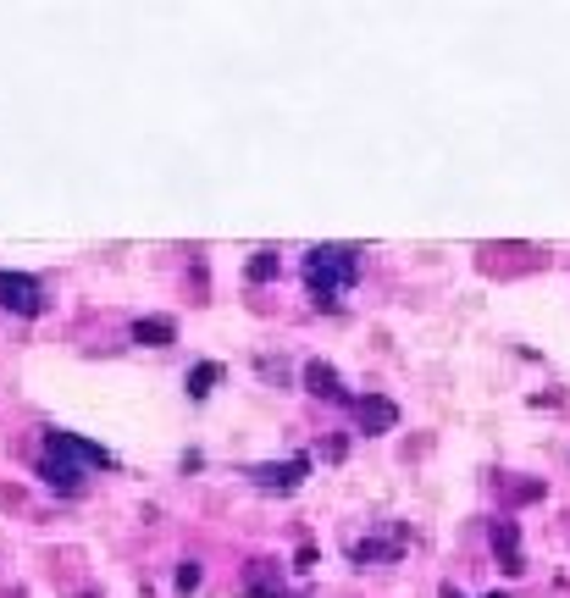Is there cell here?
<instances>
[{
	"instance_id": "cell-1",
	"label": "cell",
	"mask_w": 570,
	"mask_h": 598,
	"mask_svg": "<svg viewBox=\"0 0 570 598\" xmlns=\"http://www.w3.org/2000/svg\"><path fill=\"white\" fill-rule=\"evenodd\" d=\"M355 277H360V250H349V244H321L305 261V283L316 294V305H327V311H338V294H349Z\"/></svg>"
},
{
	"instance_id": "cell-2",
	"label": "cell",
	"mask_w": 570,
	"mask_h": 598,
	"mask_svg": "<svg viewBox=\"0 0 570 598\" xmlns=\"http://www.w3.org/2000/svg\"><path fill=\"white\" fill-rule=\"evenodd\" d=\"M45 455L67 460V466H78V471H84V466H100V471H106V466H111V449L78 438V432H45Z\"/></svg>"
},
{
	"instance_id": "cell-3",
	"label": "cell",
	"mask_w": 570,
	"mask_h": 598,
	"mask_svg": "<svg viewBox=\"0 0 570 598\" xmlns=\"http://www.w3.org/2000/svg\"><path fill=\"white\" fill-rule=\"evenodd\" d=\"M0 305H6L12 316H39V311H45V294H39L34 277H23V272H0Z\"/></svg>"
},
{
	"instance_id": "cell-4",
	"label": "cell",
	"mask_w": 570,
	"mask_h": 598,
	"mask_svg": "<svg viewBox=\"0 0 570 598\" xmlns=\"http://www.w3.org/2000/svg\"><path fill=\"white\" fill-rule=\"evenodd\" d=\"M250 477H255V488H261V493H294L299 482L310 477V460L294 455V460H283V466H255Z\"/></svg>"
},
{
	"instance_id": "cell-5",
	"label": "cell",
	"mask_w": 570,
	"mask_h": 598,
	"mask_svg": "<svg viewBox=\"0 0 570 598\" xmlns=\"http://www.w3.org/2000/svg\"><path fill=\"white\" fill-rule=\"evenodd\" d=\"M355 416H360V427H366V432H393V427H399V405H393L388 394H366L355 405Z\"/></svg>"
},
{
	"instance_id": "cell-6",
	"label": "cell",
	"mask_w": 570,
	"mask_h": 598,
	"mask_svg": "<svg viewBox=\"0 0 570 598\" xmlns=\"http://www.w3.org/2000/svg\"><path fill=\"white\" fill-rule=\"evenodd\" d=\"M493 554L504 560V571H510V576L526 571V560H521V527H515V521H493Z\"/></svg>"
},
{
	"instance_id": "cell-7",
	"label": "cell",
	"mask_w": 570,
	"mask_h": 598,
	"mask_svg": "<svg viewBox=\"0 0 570 598\" xmlns=\"http://www.w3.org/2000/svg\"><path fill=\"white\" fill-rule=\"evenodd\" d=\"M399 549H404V527L393 521L382 538H366V543H355V560L366 565V560H399Z\"/></svg>"
},
{
	"instance_id": "cell-8",
	"label": "cell",
	"mask_w": 570,
	"mask_h": 598,
	"mask_svg": "<svg viewBox=\"0 0 570 598\" xmlns=\"http://www.w3.org/2000/svg\"><path fill=\"white\" fill-rule=\"evenodd\" d=\"M172 338H178V327H172L167 316H139V322H133V344L161 349V344H172Z\"/></svg>"
},
{
	"instance_id": "cell-9",
	"label": "cell",
	"mask_w": 570,
	"mask_h": 598,
	"mask_svg": "<svg viewBox=\"0 0 570 598\" xmlns=\"http://www.w3.org/2000/svg\"><path fill=\"white\" fill-rule=\"evenodd\" d=\"M305 388H310L316 399H344V388H338V371L327 366V360H310V366H305Z\"/></svg>"
},
{
	"instance_id": "cell-10",
	"label": "cell",
	"mask_w": 570,
	"mask_h": 598,
	"mask_svg": "<svg viewBox=\"0 0 570 598\" xmlns=\"http://www.w3.org/2000/svg\"><path fill=\"white\" fill-rule=\"evenodd\" d=\"M250 598H288L283 593V576H277L272 560H255L250 565Z\"/></svg>"
},
{
	"instance_id": "cell-11",
	"label": "cell",
	"mask_w": 570,
	"mask_h": 598,
	"mask_svg": "<svg viewBox=\"0 0 570 598\" xmlns=\"http://www.w3.org/2000/svg\"><path fill=\"white\" fill-rule=\"evenodd\" d=\"M45 482L56 493H78V488H84V471L67 466V460H56V455H45Z\"/></svg>"
},
{
	"instance_id": "cell-12",
	"label": "cell",
	"mask_w": 570,
	"mask_h": 598,
	"mask_svg": "<svg viewBox=\"0 0 570 598\" xmlns=\"http://www.w3.org/2000/svg\"><path fill=\"white\" fill-rule=\"evenodd\" d=\"M216 383H222V366H216V360H200V366L189 371V399H205Z\"/></svg>"
},
{
	"instance_id": "cell-13",
	"label": "cell",
	"mask_w": 570,
	"mask_h": 598,
	"mask_svg": "<svg viewBox=\"0 0 570 598\" xmlns=\"http://www.w3.org/2000/svg\"><path fill=\"white\" fill-rule=\"evenodd\" d=\"M266 277H277V255H272V250H261V255L250 261V283H266Z\"/></svg>"
},
{
	"instance_id": "cell-14",
	"label": "cell",
	"mask_w": 570,
	"mask_h": 598,
	"mask_svg": "<svg viewBox=\"0 0 570 598\" xmlns=\"http://www.w3.org/2000/svg\"><path fill=\"white\" fill-rule=\"evenodd\" d=\"M178 587H183V593H189V587H200V565H194V560L178 565Z\"/></svg>"
},
{
	"instance_id": "cell-15",
	"label": "cell",
	"mask_w": 570,
	"mask_h": 598,
	"mask_svg": "<svg viewBox=\"0 0 570 598\" xmlns=\"http://www.w3.org/2000/svg\"><path fill=\"white\" fill-rule=\"evenodd\" d=\"M487 598H510V593H487Z\"/></svg>"
}]
</instances>
